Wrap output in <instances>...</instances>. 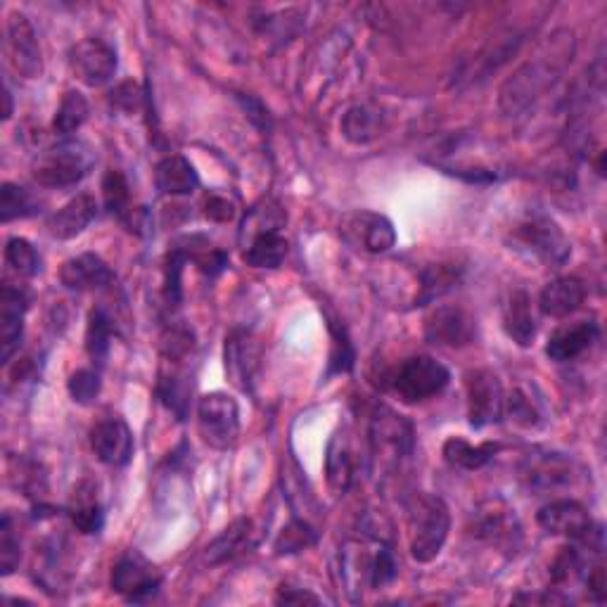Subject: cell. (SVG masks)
I'll list each match as a JSON object with an SVG mask.
<instances>
[{"mask_svg": "<svg viewBox=\"0 0 607 607\" xmlns=\"http://www.w3.org/2000/svg\"><path fill=\"white\" fill-rule=\"evenodd\" d=\"M451 383V373L442 361L432 356H411L399 363V368L389 375V389L404 404L428 401L442 394Z\"/></svg>", "mask_w": 607, "mask_h": 607, "instance_id": "6", "label": "cell"}, {"mask_svg": "<svg viewBox=\"0 0 607 607\" xmlns=\"http://www.w3.org/2000/svg\"><path fill=\"white\" fill-rule=\"evenodd\" d=\"M178 245L184 247L188 262H195V266L200 268L205 276L217 278L219 273L225 271L228 266V256L219 247L211 245V242L202 235H190V238H180Z\"/></svg>", "mask_w": 607, "mask_h": 607, "instance_id": "35", "label": "cell"}, {"mask_svg": "<svg viewBox=\"0 0 607 607\" xmlns=\"http://www.w3.org/2000/svg\"><path fill=\"white\" fill-rule=\"evenodd\" d=\"M475 335V318L463 307H455V304H442V307L432 309L424 318V340L430 344L461 349L473 344Z\"/></svg>", "mask_w": 607, "mask_h": 607, "instance_id": "14", "label": "cell"}, {"mask_svg": "<svg viewBox=\"0 0 607 607\" xmlns=\"http://www.w3.org/2000/svg\"><path fill=\"white\" fill-rule=\"evenodd\" d=\"M96 214H98L96 200L90 195L81 192V195L71 197V200L63 209H57L55 214L48 219V233L55 240H71L86 231L90 221L96 219Z\"/></svg>", "mask_w": 607, "mask_h": 607, "instance_id": "26", "label": "cell"}, {"mask_svg": "<svg viewBox=\"0 0 607 607\" xmlns=\"http://www.w3.org/2000/svg\"><path fill=\"white\" fill-rule=\"evenodd\" d=\"M145 98H147V93H143V90L135 84L126 81V84H121L117 90H112L110 100H112V104L117 110L131 114L135 110H141V104L145 102Z\"/></svg>", "mask_w": 607, "mask_h": 607, "instance_id": "49", "label": "cell"}, {"mask_svg": "<svg viewBox=\"0 0 607 607\" xmlns=\"http://www.w3.org/2000/svg\"><path fill=\"white\" fill-rule=\"evenodd\" d=\"M197 430L211 449H233L240 437V408L235 399L223 391L205 394L197 401Z\"/></svg>", "mask_w": 607, "mask_h": 607, "instance_id": "8", "label": "cell"}, {"mask_svg": "<svg viewBox=\"0 0 607 607\" xmlns=\"http://www.w3.org/2000/svg\"><path fill=\"white\" fill-rule=\"evenodd\" d=\"M67 515L76 531H81V534H100L104 527V508L100 504L93 479H81L71 489Z\"/></svg>", "mask_w": 607, "mask_h": 607, "instance_id": "24", "label": "cell"}, {"mask_svg": "<svg viewBox=\"0 0 607 607\" xmlns=\"http://www.w3.org/2000/svg\"><path fill=\"white\" fill-rule=\"evenodd\" d=\"M159 586L162 576L139 553L124 555L112 570V591L131 603H143L152 598Z\"/></svg>", "mask_w": 607, "mask_h": 607, "instance_id": "16", "label": "cell"}, {"mask_svg": "<svg viewBox=\"0 0 607 607\" xmlns=\"http://www.w3.org/2000/svg\"><path fill=\"white\" fill-rule=\"evenodd\" d=\"M88 112H90L88 100L79 93V90H69L55 112V121H53L55 133L63 135V139L67 141L74 131H79L86 124Z\"/></svg>", "mask_w": 607, "mask_h": 607, "instance_id": "38", "label": "cell"}, {"mask_svg": "<svg viewBox=\"0 0 607 607\" xmlns=\"http://www.w3.org/2000/svg\"><path fill=\"white\" fill-rule=\"evenodd\" d=\"M195 349L192 332L186 328H172L164 335V352L157 375V399L169 408L176 420H186L190 394H192V371L188 358Z\"/></svg>", "mask_w": 607, "mask_h": 607, "instance_id": "2", "label": "cell"}, {"mask_svg": "<svg viewBox=\"0 0 607 607\" xmlns=\"http://www.w3.org/2000/svg\"><path fill=\"white\" fill-rule=\"evenodd\" d=\"M371 459L383 470H394L413 453V428L387 406H375L371 416Z\"/></svg>", "mask_w": 607, "mask_h": 607, "instance_id": "7", "label": "cell"}, {"mask_svg": "<svg viewBox=\"0 0 607 607\" xmlns=\"http://www.w3.org/2000/svg\"><path fill=\"white\" fill-rule=\"evenodd\" d=\"M96 155L81 141H63L55 147L43 150L32 162V176L43 188H71L93 169Z\"/></svg>", "mask_w": 607, "mask_h": 607, "instance_id": "4", "label": "cell"}, {"mask_svg": "<svg viewBox=\"0 0 607 607\" xmlns=\"http://www.w3.org/2000/svg\"><path fill=\"white\" fill-rule=\"evenodd\" d=\"M340 235L349 247L366 254H385L397 245V228L377 211L356 209L340 221Z\"/></svg>", "mask_w": 607, "mask_h": 607, "instance_id": "9", "label": "cell"}, {"mask_svg": "<svg viewBox=\"0 0 607 607\" xmlns=\"http://www.w3.org/2000/svg\"><path fill=\"white\" fill-rule=\"evenodd\" d=\"M276 603L278 605H304V603L318 605V603H321V598H318L316 594H311V591H307V588L280 586L278 588V596H276Z\"/></svg>", "mask_w": 607, "mask_h": 607, "instance_id": "50", "label": "cell"}, {"mask_svg": "<svg viewBox=\"0 0 607 607\" xmlns=\"http://www.w3.org/2000/svg\"><path fill=\"white\" fill-rule=\"evenodd\" d=\"M512 247L534 256L537 262L549 268L565 266L572 256V245L551 217L531 214L512 228Z\"/></svg>", "mask_w": 607, "mask_h": 607, "instance_id": "5", "label": "cell"}, {"mask_svg": "<svg viewBox=\"0 0 607 607\" xmlns=\"http://www.w3.org/2000/svg\"><path fill=\"white\" fill-rule=\"evenodd\" d=\"M36 211L38 202L26 188L14 184H3V188H0V219H3V223L34 217Z\"/></svg>", "mask_w": 607, "mask_h": 607, "instance_id": "39", "label": "cell"}, {"mask_svg": "<svg viewBox=\"0 0 607 607\" xmlns=\"http://www.w3.org/2000/svg\"><path fill=\"white\" fill-rule=\"evenodd\" d=\"M383 131V112L371 104H354L342 119V133L349 143L368 145Z\"/></svg>", "mask_w": 607, "mask_h": 607, "instance_id": "34", "label": "cell"}, {"mask_svg": "<svg viewBox=\"0 0 607 607\" xmlns=\"http://www.w3.org/2000/svg\"><path fill=\"white\" fill-rule=\"evenodd\" d=\"M498 444H470L467 439L463 437H449L446 444H444V461L451 465V467H459V470H467V473H475V470H482L484 465H487L494 455L498 453Z\"/></svg>", "mask_w": 607, "mask_h": 607, "instance_id": "33", "label": "cell"}, {"mask_svg": "<svg viewBox=\"0 0 607 607\" xmlns=\"http://www.w3.org/2000/svg\"><path fill=\"white\" fill-rule=\"evenodd\" d=\"M465 394H467V420L475 430L496 424L504 418L506 394L500 387L498 377L492 371H470L465 375Z\"/></svg>", "mask_w": 607, "mask_h": 607, "instance_id": "11", "label": "cell"}, {"mask_svg": "<svg viewBox=\"0 0 607 607\" xmlns=\"http://www.w3.org/2000/svg\"><path fill=\"white\" fill-rule=\"evenodd\" d=\"M525 479L529 484V489L537 492H553L570 484L572 477V467L570 463L558 453H541V455H531L527 459L525 465Z\"/></svg>", "mask_w": 607, "mask_h": 607, "instance_id": "27", "label": "cell"}, {"mask_svg": "<svg viewBox=\"0 0 607 607\" xmlns=\"http://www.w3.org/2000/svg\"><path fill=\"white\" fill-rule=\"evenodd\" d=\"M5 55L12 69L24 79H38L43 74V57L36 29L22 12H10L5 24Z\"/></svg>", "mask_w": 607, "mask_h": 607, "instance_id": "12", "label": "cell"}, {"mask_svg": "<svg viewBox=\"0 0 607 607\" xmlns=\"http://www.w3.org/2000/svg\"><path fill=\"white\" fill-rule=\"evenodd\" d=\"M3 98H5V112H3V117L10 119V117H12V93H10V88H5Z\"/></svg>", "mask_w": 607, "mask_h": 607, "instance_id": "52", "label": "cell"}, {"mask_svg": "<svg viewBox=\"0 0 607 607\" xmlns=\"http://www.w3.org/2000/svg\"><path fill=\"white\" fill-rule=\"evenodd\" d=\"M287 256V240L280 231H264L247 238L242 260L252 268H278Z\"/></svg>", "mask_w": 607, "mask_h": 607, "instance_id": "31", "label": "cell"}, {"mask_svg": "<svg viewBox=\"0 0 607 607\" xmlns=\"http://www.w3.org/2000/svg\"><path fill=\"white\" fill-rule=\"evenodd\" d=\"M155 186L162 195L184 197L200 188V176L184 155H169L157 164Z\"/></svg>", "mask_w": 607, "mask_h": 607, "instance_id": "29", "label": "cell"}, {"mask_svg": "<svg viewBox=\"0 0 607 607\" xmlns=\"http://www.w3.org/2000/svg\"><path fill=\"white\" fill-rule=\"evenodd\" d=\"M90 446H93L98 461L110 467H124L133 459V434L129 424L117 416L100 420L90 430Z\"/></svg>", "mask_w": 607, "mask_h": 607, "instance_id": "17", "label": "cell"}, {"mask_svg": "<svg viewBox=\"0 0 607 607\" xmlns=\"http://www.w3.org/2000/svg\"><path fill=\"white\" fill-rule=\"evenodd\" d=\"M411 555L418 563H432L444 551L451 531V512L442 496L416 494L408 504Z\"/></svg>", "mask_w": 607, "mask_h": 607, "instance_id": "3", "label": "cell"}, {"mask_svg": "<svg viewBox=\"0 0 607 607\" xmlns=\"http://www.w3.org/2000/svg\"><path fill=\"white\" fill-rule=\"evenodd\" d=\"M188 264V256L184 247L176 245L169 250L164 260V299L169 307H178L184 301V268Z\"/></svg>", "mask_w": 607, "mask_h": 607, "instance_id": "40", "label": "cell"}, {"mask_svg": "<svg viewBox=\"0 0 607 607\" xmlns=\"http://www.w3.org/2000/svg\"><path fill=\"white\" fill-rule=\"evenodd\" d=\"M5 264L24 278H34L41 271V256L29 240L10 238L5 245Z\"/></svg>", "mask_w": 607, "mask_h": 607, "instance_id": "42", "label": "cell"}, {"mask_svg": "<svg viewBox=\"0 0 607 607\" xmlns=\"http://www.w3.org/2000/svg\"><path fill=\"white\" fill-rule=\"evenodd\" d=\"M358 473V459L352 444V434L346 428L332 434L325 449V477L328 487L335 496H344L354 487Z\"/></svg>", "mask_w": 607, "mask_h": 607, "instance_id": "18", "label": "cell"}, {"mask_svg": "<svg viewBox=\"0 0 607 607\" xmlns=\"http://www.w3.org/2000/svg\"><path fill=\"white\" fill-rule=\"evenodd\" d=\"M399 576V563L394 558L391 543L375 541L373 555V572H371V588H385Z\"/></svg>", "mask_w": 607, "mask_h": 607, "instance_id": "44", "label": "cell"}, {"mask_svg": "<svg viewBox=\"0 0 607 607\" xmlns=\"http://www.w3.org/2000/svg\"><path fill=\"white\" fill-rule=\"evenodd\" d=\"M100 375L98 371H90V368H81V371H76L71 377H69V383H67V389L71 394V399L76 404H81V406H88V404H93L98 399V394H100Z\"/></svg>", "mask_w": 607, "mask_h": 607, "instance_id": "47", "label": "cell"}, {"mask_svg": "<svg viewBox=\"0 0 607 607\" xmlns=\"http://www.w3.org/2000/svg\"><path fill=\"white\" fill-rule=\"evenodd\" d=\"M240 102L245 104V112L250 114V119L254 121L256 126L260 129H268V112L264 110V104L260 100H254V98H242L240 96Z\"/></svg>", "mask_w": 607, "mask_h": 607, "instance_id": "51", "label": "cell"}, {"mask_svg": "<svg viewBox=\"0 0 607 607\" xmlns=\"http://www.w3.org/2000/svg\"><path fill=\"white\" fill-rule=\"evenodd\" d=\"M328 332H330V356H328L325 377L349 373L354 368V361H356L352 340H349L346 330L338 318H328Z\"/></svg>", "mask_w": 607, "mask_h": 607, "instance_id": "37", "label": "cell"}, {"mask_svg": "<svg viewBox=\"0 0 607 607\" xmlns=\"http://www.w3.org/2000/svg\"><path fill=\"white\" fill-rule=\"evenodd\" d=\"M256 543H260V537H256L254 522L242 518V520H235L228 529H223L221 534L207 545L205 560L207 565L231 563V560L250 553Z\"/></svg>", "mask_w": 607, "mask_h": 607, "instance_id": "23", "label": "cell"}, {"mask_svg": "<svg viewBox=\"0 0 607 607\" xmlns=\"http://www.w3.org/2000/svg\"><path fill=\"white\" fill-rule=\"evenodd\" d=\"M20 555H22V551H20L18 529H14L12 515L5 512L3 522H0V570H3L5 576L18 570Z\"/></svg>", "mask_w": 607, "mask_h": 607, "instance_id": "46", "label": "cell"}, {"mask_svg": "<svg viewBox=\"0 0 607 607\" xmlns=\"http://www.w3.org/2000/svg\"><path fill=\"white\" fill-rule=\"evenodd\" d=\"M316 539H318L316 529L307 520H293L280 531V537L276 541V553L278 555L299 553L304 549H309V545H313Z\"/></svg>", "mask_w": 607, "mask_h": 607, "instance_id": "43", "label": "cell"}, {"mask_svg": "<svg viewBox=\"0 0 607 607\" xmlns=\"http://www.w3.org/2000/svg\"><path fill=\"white\" fill-rule=\"evenodd\" d=\"M584 299H586V285L574 276H563L543 287L539 295V309L543 316L567 318L574 311L582 309Z\"/></svg>", "mask_w": 607, "mask_h": 607, "instance_id": "25", "label": "cell"}, {"mask_svg": "<svg viewBox=\"0 0 607 607\" xmlns=\"http://www.w3.org/2000/svg\"><path fill=\"white\" fill-rule=\"evenodd\" d=\"M69 67L76 79L90 88H100L112 81L119 59L117 51L102 38H84L69 51Z\"/></svg>", "mask_w": 607, "mask_h": 607, "instance_id": "13", "label": "cell"}, {"mask_svg": "<svg viewBox=\"0 0 607 607\" xmlns=\"http://www.w3.org/2000/svg\"><path fill=\"white\" fill-rule=\"evenodd\" d=\"M504 413L510 416V420L520 428H537L541 424V411L539 406L529 399V394L522 389H515L510 397L504 401Z\"/></svg>", "mask_w": 607, "mask_h": 607, "instance_id": "45", "label": "cell"}, {"mask_svg": "<svg viewBox=\"0 0 607 607\" xmlns=\"http://www.w3.org/2000/svg\"><path fill=\"white\" fill-rule=\"evenodd\" d=\"M504 330L518 346H531L537 338V318L525 290H512L504 304Z\"/></svg>", "mask_w": 607, "mask_h": 607, "instance_id": "28", "label": "cell"}, {"mask_svg": "<svg viewBox=\"0 0 607 607\" xmlns=\"http://www.w3.org/2000/svg\"><path fill=\"white\" fill-rule=\"evenodd\" d=\"M102 200H104V209L110 211V214L124 219L129 214V205H131V188L126 176L121 174L119 169H110L102 178Z\"/></svg>", "mask_w": 607, "mask_h": 607, "instance_id": "41", "label": "cell"}, {"mask_svg": "<svg viewBox=\"0 0 607 607\" xmlns=\"http://www.w3.org/2000/svg\"><path fill=\"white\" fill-rule=\"evenodd\" d=\"M463 276V268L455 264H432L428 268H422L420 273V290L418 297L413 299V307H428L430 301L442 299L449 295L453 287H459Z\"/></svg>", "mask_w": 607, "mask_h": 607, "instance_id": "32", "label": "cell"}, {"mask_svg": "<svg viewBox=\"0 0 607 607\" xmlns=\"http://www.w3.org/2000/svg\"><path fill=\"white\" fill-rule=\"evenodd\" d=\"M225 373L231 377V383L242 389L252 391L256 371H260L262 363V344L256 340L250 330L235 328L231 335L225 338Z\"/></svg>", "mask_w": 607, "mask_h": 607, "instance_id": "15", "label": "cell"}, {"mask_svg": "<svg viewBox=\"0 0 607 607\" xmlns=\"http://www.w3.org/2000/svg\"><path fill=\"white\" fill-rule=\"evenodd\" d=\"M112 318L102 307L93 309L88 316V328H86V352L96 366H104L110 354L112 344Z\"/></svg>", "mask_w": 607, "mask_h": 607, "instance_id": "36", "label": "cell"}, {"mask_svg": "<svg viewBox=\"0 0 607 607\" xmlns=\"http://www.w3.org/2000/svg\"><path fill=\"white\" fill-rule=\"evenodd\" d=\"M600 338V325L596 321H576L572 325L558 328L545 344V356L555 363H570L584 356Z\"/></svg>", "mask_w": 607, "mask_h": 607, "instance_id": "19", "label": "cell"}, {"mask_svg": "<svg viewBox=\"0 0 607 607\" xmlns=\"http://www.w3.org/2000/svg\"><path fill=\"white\" fill-rule=\"evenodd\" d=\"M202 209H205V217L209 221H217V223L233 221L238 214L233 200H228L225 195H219V192H207L202 200Z\"/></svg>", "mask_w": 607, "mask_h": 607, "instance_id": "48", "label": "cell"}, {"mask_svg": "<svg viewBox=\"0 0 607 607\" xmlns=\"http://www.w3.org/2000/svg\"><path fill=\"white\" fill-rule=\"evenodd\" d=\"M537 522L549 534L565 537L576 543L603 539V527L591 520L588 510L580 500H553L539 510Z\"/></svg>", "mask_w": 607, "mask_h": 607, "instance_id": "10", "label": "cell"}, {"mask_svg": "<svg viewBox=\"0 0 607 607\" xmlns=\"http://www.w3.org/2000/svg\"><path fill=\"white\" fill-rule=\"evenodd\" d=\"M114 280L112 268L104 264L98 254H79L71 256L59 268V283L71 293H88L108 287Z\"/></svg>", "mask_w": 607, "mask_h": 607, "instance_id": "20", "label": "cell"}, {"mask_svg": "<svg viewBox=\"0 0 607 607\" xmlns=\"http://www.w3.org/2000/svg\"><path fill=\"white\" fill-rule=\"evenodd\" d=\"M477 537L489 541L500 549H515V543L520 539V529L515 525V518L508 508L500 504H492L487 510L477 515Z\"/></svg>", "mask_w": 607, "mask_h": 607, "instance_id": "30", "label": "cell"}, {"mask_svg": "<svg viewBox=\"0 0 607 607\" xmlns=\"http://www.w3.org/2000/svg\"><path fill=\"white\" fill-rule=\"evenodd\" d=\"M24 313V293L12 285H3V293H0V346H3V363H10L22 344Z\"/></svg>", "mask_w": 607, "mask_h": 607, "instance_id": "21", "label": "cell"}, {"mask_svg": "<svg viewBox=\"0 0 607 607\" xmlns=\"http://www.w3.org/2000/svg\"><path fill=\"white\" fill-rule=\"evenodd\" d=\"M373 555L375 551H368V543L356 539H349L340 551V580L344 584L346 596L354 603L361 600L363 588L371 586Z\"/></svg>", "mask_w": 607, "mask_h": 607, "instance_id": "22", "label": "cell"}, {"mask_svg": "<svg viewBox=\"0 0 607 607\" xmlns=\"http://www.w3.org/2000/svg\"><path fill=\"white\" fill-rule=\"evenodd\" d=\"M574 57V36L570 32H555L545 38L537 53L515 71L500 88L498 104L506 117H520L531 104L543 98L545 90H551Z\"/></svg>", "mask_w": 607, "mask_h": 607, "instance_id": "1", "label": "cell"}]
</instances>
